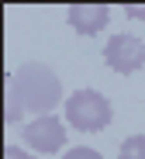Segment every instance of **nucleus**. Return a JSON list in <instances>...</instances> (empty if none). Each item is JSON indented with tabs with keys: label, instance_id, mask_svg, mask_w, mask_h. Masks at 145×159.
<instances>
[{
	"label": "nucleus",
	"instance_id": "5",
	"mask_svg": "<svg viewBox=\"0 0 145 159\" xmlns=\"http://www.w3.org/2000/svg\"><path fill=\"white\" fill-rule=\"evenodd\" d=\"M66 21H69V28L83 38H90V35H100L107 28V21H111V7L107 4H69L66 7Z\"/></svg>",
	"mask_w": 145,
	"mask_h": 159
},
{
	"label": "nucleus",
	"instance_id": "4",
	"mask_svg": "<svg viewBox=\"0 0 145 159\" xmlns=\"http://www.w3.org/2000/svg\"><path fill=\"white\" fill-rule=\"evenodd\" d=\"M66 125L55 118V114H42V118H31L24 125V145L31 152H59L66 145Z\"/></svg>",
	"mask_w": 145,
	"mask_h": 159
},
{
	"label": "nucleus",
	"instance_id": "6",
	"mask_svg": "<svg viewBox=\"0 0 145 159\" xmlns=\"http://www.w3.org/2000/svg\"><path fill=\"white\" fill-rule=\"evenodd\" d=\"M118 159H145V135H128L118 149Z\"/></svg>",
	"mask_w": 145,
	"mask_h": 159
},
{
	"label": "nucleus",
	"instance_id": "7",
	"mask_svg": "<svg viewBox=\"0 0 145 159\" xmlns=\"http://www.w3.org/2000/svg\"><path fill=\"white\" fill-rule=\"evenodd\" d=\"M62 159H104V156H100L97 149H90V145H73Z\"/></svg>",
	"mask_w": 145,
	"mask_h": 159
},
{
	"label": "nucleus",
	"instance_id": "8",
	"mask_svg": "<svg viewBox=\"0 0 145 159\" xmlns=\"http://www.w3.org/2000/svg\"><path fill=\"white\" fill-rule=\"evenodd\" d=\"M4 159H35V156L28 152L24 145H7V149H4Z\"/></svg>",
	"mask_w": 145,
	"mask_h": 159
},
{
	"label": "nucleus",
	"instance_id": "3",
	"mask_svg": "<svg viewBox=\"0 0 145 159\" xmlns=\"http://www.w3.org/2000/svg\"><path fill=\"white\" fill-rule=\"evenodd\" d=\"M104 62H107V69L121 73V76L138 73L145 66V42L135 35H111L104 45Z\"/></svg>",
	"mask_w": 145,
	"mask_h": 159
},
{
	"label": "nucleus",
	"instance_id": "1",
	"mask_svg": "<svg viewBox=\"0 0 145 159\" xmlns=\"http://www.w3.org/2000/svg\"><path fill=\"white\" fill-rule=\"evenodd\" d=\"M59 104H66L62 97V80L52 66L45 62H21L11 80H7V125H14L24 111L28 114H52Z\"/></svg>",
	"mask_w": 145,
	"mask_h": 159
},
{
	"label": "nucleus",
	"instance_id": "9",
	"mask_svg": "<svg viewBox=\"0 0 145 159\" xmlns=\"http://www.w3.org/2000/svg\"><path fill=\"white\" fill-rule=\"evenodd\" d=\"M125 17H145V4H125Z\"/></svg>",
	"mask_w": 145,
	"mask_h": 159
},
{
	"label": "nucleus",
	"instance_id": "2",
	"mask_svg": "<svg viewBox=\"0 0 145 159\" xmlns=\"http://www.w3.org/2000/svg\"><path fill=\"white\" fill-rule=\"evenodd\" d=\"M114 118V107L111 100L100 93V90H76L66 97V121L69 128H79V131H104Z\"/></svg>",
	"mask_w": 145,
	"mask_h": 159
}]
</instances>
